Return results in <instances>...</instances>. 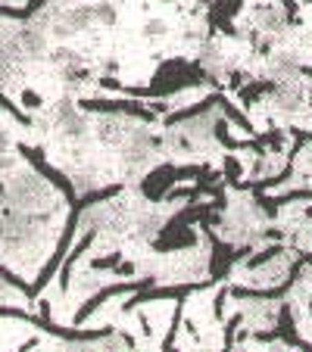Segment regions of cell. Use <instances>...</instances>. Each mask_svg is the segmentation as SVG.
<instances>
[{"mask_svg":"<svg viewBox=\"0 0 312 352\" xmlns=\"http://www.w3.org/2000/svg\"><path fill=\"white\" fill-rule=\"evenodd\" d=\"M287 10L278 7V3H266V7H259L256 16H253V28L262 34H269V38H275V34H284L287 28Z\"/></svg>","mask_w":312,"mask_h":352,"instance_id":"cell-4","label":"cell"},{"mask_svg":"<svg viewBox=\"0 0 312 352\" xmlns=\"http://www.w3.org/2000/svg\"><path fill=\"white\" fill-rule=\"evenodd\" d=\"M291 265L293 262H291V256L287 253H275L262 268H256V272L247 274V284L250 287H275V284H281V280L291 274Z\"/></svg>","mask_w":312,"mask_h":352,"instance_id":"cell-2","label":"cell"},{"mask_svg":"<svg viewBox=\"0 0 312 352\" xmlns=\"http://www.w3.org/2000/svg\"><path fill=\"white\" fill-rule=\"evenodd\" d=\"M3 7H25V0H0Z\"/></svg>","mask_w":312,"mask_h":352,"instance_id":"cell-6","label":"cell"},{"mask_svg":"<svg viewBox=\"0 0 312 352\" xmlns=\"http://www.w3.org/2000/svg\"><path fill=\"white\" fill-rule=\"evenodd\" d=\"M87 16H91V25H113L116 22V7L110 0H97V3H87Z\"/></svg>","mask_w":312,"mask_h":352,"instance_id":"cell-5","label":"cell"},{"mask_svg":"<svg viewBox=\"0 0 312 352\" xmlns=\"http://www.w3.org/2000/svg\"><path fill=\"white\" fill-rule=\"evenodd\" d=\"M3 197H7V203H10L13 209H19V212H32V209L50 206L54 193H50V187H47L44 181L38 178V175H32V172H16L13 178H7Z\"/></svg>","mask_w":312,"mask_h":352,"instance_id":"cell-1","label":"cell"},{"mask_svg":"<svg viewBox=\"0 0 312 352\" xmlns=\"http://www.w3.org/2000/svg\"><path fill=\"white\" fill-rule=\"evenodd\" d=\"M54 119H56V128L63 131V138H69V140H85L87 134H91V122H87V116L79 113L72 103H60Z\"/></svg>","mask_w":312,"mask_h":352,"instance_id":"cell-3","label":"cell"}]
</instances>
